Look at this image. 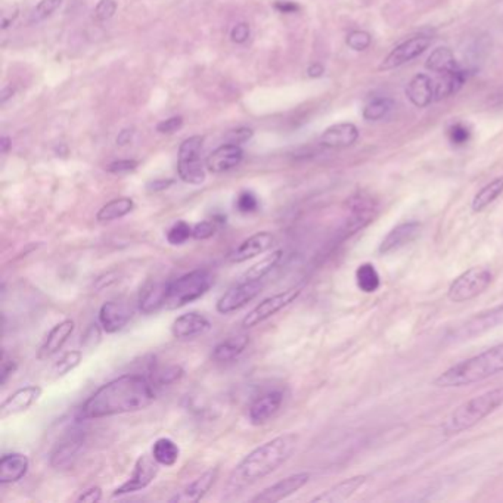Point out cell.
I'll use <instances>...</instances> for the list:
<instances>
[{
  "instance_id": "603a6c76",
  "label": "cell",
  "mask_w": 503,
  "mask_h": 503,
  "mask_svg": "<svg viewBox=\"0 0 503 503\" xmlns=\"http://www.w3.org/2000/svg\"><path fill=\"white\" fill-rule=\"evenodd\" d=\"M420 232V225L418 221H405L388 232V235L382 239L378 248L381 254H391L400 248L409 245L418 238Z\"/></svg>"
},
{
  "instance_id": "c3c4849f",
  "label": "cell",
  "mask_w": 503,
  "mask_h": 503,
  "mask_svg": "<svg viewBox=\"0 0 503 503\" xmlns=\"http://www.w3.org/2000/svg\"><path fill=\"white\" fill-rule=\"evenodd\" d=\"M137 164L139 163L136 159H118L108 166V171L112 174H126L134 171L137 169Z\"/></svg>"
},
{
  "instance_id": "91938a15",
  "label": "cell",
  "mask_w": 503,
  "mask_h": 503,
  "mask_svg": "<svg viewBox=\"0 0 503 503\" xmlns=\"http://www.w3.org/2000/svg\"><path fill=\"white\" fill-rule=\"evenodd\" d=\"M324 73H325V68H324V65H320V64H313V65H310L309 70H307V74H309L310 77H313V78L320 77Z\"/></svg>"
},
{
  "instance_id": "60d3db41",
  "label": "cell",
  "mask_w": 503,
  "mask_h": 503,
  "mask_svg": "<svg viewBox=\"0 0 503 503\" xmlns=\"http://www.w3.org/2000/svg\"><path fill=\"white\" fill-rule=\"evenodd\" d=\"M391 108H393V102L390 99L379 97L366 105V108L364 110V117L365 120H369V122H378V120L384 118Z\"/></svg>"
},
{
  "instance_id": "bcb514c9",
  "label": "cell",
  "mask_w": 503,
  "mask_h": 503,
  "mask_svg": "<svg viewBox=\"0 0 503 503\" xmlns=\"http://www.w3.org/2000/svg\"><path fill=\"white\" fill-rule=\"evenodd\" d=\"M471 137V132L470 129L465 126V125H462V123H455L450 126L449 129V139H450V142L453 145H465L468 140Z\"/></svg>"
},
{
  "instance_id": "6da1fadb",
  "label": "cell",
  "mask_w": 503,
  "mask_h": 503,
  "mask_svg": "<svg viewBox=\"0 0 503 503\" xmlns=\"http://www.w3.org/2000/svg\"><path fill=\"white\" fill-rule=\"evenodd\" d=\"M157 394L149 376L126 374L99 387L83 403V419H100L144 411L154 403Z\"/></svg>"
},
{
  "instance_id": "7dc6e473",
  "label": "cell",
  "mask_w": 503,
  "mask_h": 503,
  "mask_svg": "<svg viewBox=\"0 0 503 503\" xmlns=\"http://www.w3.org/2000/svg\"><path fill=\"white\" fill-rule=\"evenodd\" d=\"M115 11H117L115 0H100V2L96 5L95 15L99 21H108V19L114 16Z\"/></svg>"
},
{
  "instance_id": "f5cc1de1",
  "label": "cell",
  "mask_w": 503,
  "mask_h": 503,
  "mask_svg": "<svg viewBox=\"0 0 503 503\" xmlns=\"http://www.w3.org/2000/svg\"><path fill=\"white\" fill-rule=\"evenodd\" d=\"M15 371H16L15 360L8 359L6 353L4 351V356H2V374H0V384L5 386L6 382H8V379L14 375Z\"/></svg>"
},
{
  "instance_id": "9a60e30c",
  "label": "cell",
  "mask_w": 503,
  "mask_h": 503,
  "mask_svg": "<svg viewBox=\"0 0 503 503\" xmlns=\"http://www.w3.org/2000/svg\"><path fill=\"white\" fill-rule=\"evenodd\" d=\"M309 481H310L309 472L292 474L290 477H285L284 480H279L277 482H275V485L266 487L263 492H260L257 496L253 497V502H260V503L280 502L303 489Z\"/></svg>"
},
{
  "instance_id": "7bdbcfd3",
  "label": "cell",
  "mask_w": 503,
  "mask_h": 503,
  "mask_svg": "<svg viewBox=\"0 0 503 503\" xmlns=\"http://www.w3.org/2000/svg\"><path fill=\"white\" fill-rule=\"evenodd\" d=\"M236 208L239 213L250 214L258 210V199L251 191H243L236 198Z\"/></svg>"
},
{
  "instance_id": "d6986e66",
  "label": "cell",
  "mask_w": 503,
  "mask_h": 503,
  "mask_svg": "<svg viewBox=\"0 0 503 503\" xmlns=\"http://www.w3.org/2000/svg\"><path fill=\"white\" fill-rule=\"evenodd\" d=\"M169 287L170 280H149L147 282L139 292V310L145 314H151L166 307Z\"/></svg>"
},
{
  "instance_id": "d590c367",
  "label": "cell",
  "mask_w": 503,
  "mask_h": 503,
  "mask_svg": "<svg viewBox=\"0 0 503 503\" xmlns=\"http://www.w3.org/2000/svg\"><path fill=\"white\" fill-rule=\"evenodd\" d=\"M356 282L360 291L371 294L378 291V288L381 287V277L374 265L364 263L356 270Z\"/></svg>"
},
{
  "instance_id": "52a82bcc",
  "label": "cell",
  "mask_w": 503,
  "mask_h": 503,
  "mask_svg": "<svg viewBox=\"0 0 503 503\" xmlns=\"http://www.w3.org/2000/svg\"><path fill=\"white\" fill-rule=\"evenodd\" d=\"M204 139L201 136H192L184 140L179 148L177 174L189 185H201L206 182L207 173L203 161H201V149H203Z\"/></svg>"
},
{
  "instance_id": "680465c9",
  "label": "cell",
  "mask_w": 503,
  "mask_h": 503,
  "mask_svg": "<svg viewBox=\"0 0 503 503\" xmlns=\"http://www.w3.org/2000/svg\"><path fill=\"white\" fill-rule=\"evenodd\" d=\"M133 134H134V130L133 129H125L120 132V134L117 136V144L118 145H127L132 142V139H133Z\"/></svg>"
},
{
  "instance_id": "f546056e",
  "label": "cell",
  "mask_w": 503,
  "mask_h": 503,
  "mask_svg": "<svg viewBox=\"0 0 503 503\" xmlns=\"http://www.w3.org/2000/svg\"><path fill=\"white\" fill-rule=\"evenodd\" d=\"M406 95L411 102L418 108H425L434 100L433 80L427 74L415 75L406 88Z\"/></svg>"
},
{
  "instance_id": "6f0895ef",
  "label": "cell",
  "mask_w": 503,
  "mask_h": 503,
  "mask_svg": "<svg viewBox=\"0 0 503 503\" xmlns=\"http://www.w3.org/2000/svg\"><path fill=\"white\" fill-rule=\"evenodd\" d=\"M275 9H277L280 14H294L300 9V6L294 2H288V0H279L275 4Z\"/></svg>"
},
{
  "instance_id": "277c9868",
  "label": "cell",
  "mask_w": 503,
  "mask_h": 503,
  "mask_svg": "<svg viewBox=\"0 0 503 503\" xmlns=\"http://www.w3.org/2000/svg\"><path fill=\"white\" fill-rule=\"evenodd\" d=\"M503 406V386L475 396L457 406L445 420L441 430L446 435H456L475 427L482 419Z\"/></svg>"
},
{
  "instance_id": "db71d44e",
  "label": "cell",
  "mask_w": 503,
  "mask_h": 503,
  "mask_svg": "<svg viewBox=\"0 0 503 503\" xmlns=\"http://www.w3.org/2000/svg\"><path fill=\"white\" fill-rule=\"evenodd\" d=\"M77 500L78 502H88V503L100 502V500H102V489L97 487V486L89 487L88 490L82 492V494L77 497Z\"/></svg>"
},
{
  "instance_id": "7a4b0ae2",
  "label": "cell",
  "mask_w": 503,
  "mask_h": 503,
  "mask_svg": "<svg viewBox=\"0 0 503 503\" xmlns=\"http://www.w3.org/2000/svg\"><path fill=\"white\" fill-rule=\"evenodd\" d=\"M297 443L298 435L287 433L260 445L235 467L229 485L235 489L247 487L269 477L292 456Z\"/></svg>"
},
{
  "instance_id": "8d00e7d4",
  "label": "cell",
  "mask_w": 503,
  "mask_h": 503,
  "mask_svg": "<svg viewBox=\"0 0 503 503\" xmlns=\"http://www.w3.org/2000/svg\"><path fill=\"white\" fill-rule=\"evenodd\" d=\"M284 251L276 250L272 254L266 255L263 260H260L258 263H255L253 268H250L243 279H254V280H263L265 276H268L277 265L280 258H282Z\"/></svg>"
},
{
  "instance_id": "5bb4252c",
  "label": "cell",
  "mask_w": 503,
  "mask_h": 503,
  "mask_svg": "<svg viewBox=\"0 0 503 503\" xmlns=\"http://www.w3.org/2000/svg\"><path fill=\"white\" fill-rule=\"evenodd\" d=\"M431 42H433V38L428 36H416V37L406 40V42L398 45L396 49H393L387 55V58L379 65V70L387 71V70L401 67L406 63H411L412 59L424 53L430 48Z\"/></svg>"
},
{
  "instance_id": "f6af8a7d",
  "label": "cell",
  "mask_w": 503,
  "mask_h": 503,
  "mask_svg": "<svg viewBox=\"0 0 503 503\" xmlns=\"http://www.w3.org/2000/svg\"><path fill=\"white\" fill-rule=\"evenodd\" d=\"M371 45V34L366 31H351L347 36V46L353 51H365Z\"/></svg>"
},
{
  "instance_id": "ee69618b",
  "label": "cell",
  "mask_w": 503,
  "mask_h": 503,
  "mask_svg": "<svg viewBox=\"0 0 503 503\" xmlns=\"http://www.w3.org/2000/svg\"><path fill=\"white\" fill-rule=\"evenodd\" d=\"M216 231H217L216 220H203L195 226H192V238L196 240H206L213 238L216 235Z\"/></svg>"
},
{
  "instance_id": "4dcf8cb0",
  "label": "cell",
  "mask_w": 503,
  "mask_h": 503,
  "mask_svg": "<svg viewBox=\"0 0 503 503\" xmlns=\"http://www.w3.org/2000/svg\"><path fill=\"white\" fill-rule=\"evenodd\" d=\"M465 82H467V71L460 68L441 74L437 85L434 86V99L441 100L452 95H456L462 89V86L465 85Z\"/></svg>"
},
{
  "instance_id": "7402d4cb",
  "label": "cell",
  "mask_w": 503,
  "mask_h": 503,
  "mask_svg": "<svg viewBox=\"0 0 503 503\" xmlns=\"http://www.w3.org/2000/svg\"><path fill=\"white\" fill-rule=\"evenodd\" d=\"M218 477V468H211L206 471L204 474H201L198 478L194 481L188 482V485L177 492L170 502L173 503H189V502H199L206 497V494L210 492V489L214 486V482Z\"/></svg>"
},
{
  "instance_id": "44dd1931",
  "label": "cell",
  "mask_w": 503,
  "mask_h": 503,
  "mask_svg": "<svg viewBox=\"0 0 503 503\" xmlns=\"http://www.w3.org/2000/svg\"><path fill=\"white\" fill-rule=\"evenodd\" d=\"M210 320L201 313L189 312L174 319L171 334L176 339H192L210 331Z\"/></svg>"
},
{
  "instance_id": "b9f144b4",
  "label": "cell",
  "mask_w": 503,
  "mask_h": 503,
  "mask_svg": "<svg viewBox=\"0 0 503 503\" xmlns=\"http://www.w3.org/2000/svg\"><path fill=\"white\" fill-rule=\"evenodd\" d=\"M63 0H40L38 5L33 9L30 15V23L37 24L40 21H43L48 16H51L59 6H61Z\"/></svg>"
},
{
  "instance_id": "d6a6232c",
  "label": "cell",
  "mask_w": 503,
  "mask_h": 503,
  "mask_svg": "<svg viewBox=\"0 0 503 503\" xmlns=\"http://www.w3.org/2000/svg\"><path fill=\"white\" fill-rule=\"evenodd\" d=\"M151 455L159 467H173L179 460L180 449L171 438L161 437L154 443Z\"/></svg>"
},
{
  "instance_id": "30bf717a",
  "label": "cell",
  "mask_w": 503,
  "mask_h": 503,
  "mask_svg": "<svg viewBox=\"0 0 503 503\" xmlns=\"http://www.w3.org/2000/svg\"><path fill=\"white\" fill-rule=\"evenodd\" d=\"M500 324H503V305L486 312H481L474 317L468 319L465 324L459 325L456 329H453L449 334V339L450 341L472 339L474 337L485 334Z\"/></svg>"
},
{
  "instance_id": "6125c7cd",
  "label": "cell",
  "mask_w": 503,
  "mask_h": 503,
  "mask_svg": "<svg viewBox=\"0 0 503 503\" xmlns=\"http://www.w3.org/2000/svg\"><path fill=\"white\" fill-rule=\"evenodd\" d=\"M12 95H14V89H12V86L5 88V89L2 90V97H0V100H2V104H5L6 100H8Z\"/></svg>"
},
{
  "instance_id": "4316f807",
  "label": "cell",
  "mask_w": 503,
  "mask_h": 503,
  "mask_svg": "<svg viewBox=\"0 0 503 503\" xmlns=\"http://www.w3.org/2000/svg\"><path fill=\"white\" fill-rule=\"evenodd\" d=\"M30 468V460L23 453H8L0 459V485H14L23 480Z\"/></svg>"
},
{
  "instance_id": "74e56055",
  "label": "cell",
  "mask_w": 503,
  "mask_h": 503,
  "mask_svg": "<svg viewBox=\"0 0 503 503\" xmlns=\"http://www.w3.org/2000/svg\"><path fill=\"white\" fill-rule=\"evenodd\" d=\"M83 360V351L82 350H71L67 351L63 357H59L53 366H52V374L56 378L65 376L67 374H70L71 371H74L80 364H82Z\"/></svg>"
},
{
  "instance_id": "f1b7e54d",
  "label": "cell",
  "mask_w": 503,
  "mask_h": 503,
  "mask_svg": "<svg viewBox=\"0 0 503 503\" xmlns=\"http://www.w3.org/2000/svg\"><path fill=\"white\" fill-rule=\"evenodd\" d=\"M250 346V337L245 334L229 337L214 347L213 350V359L218 364H229V361H235L243 356V353L247 350Z\"/></svg>"
},
{
  "instance_id": "cb8c5ba5",
  "label": "cell",
  "mask_w": 503,
  "mask_h": 503,
  "mask_svg": "<svg viewBox=\"0 0 503 503\" xmlns=\"http://www.w3.org/2000/svg\"><path fill=\"white\" fill-rule=\"evenodd\" d=\"M74 329H75L74 320L65 319L63 322H59V324H56L46 335L43 344L40 346V349H38L37 357L38 359H49V357L55 356L56 353L61 351L63 347L67 344V341L71 338Z\"/></svg>"
},
{
  "instance_id": "ac0fdd59",
  "label": "cell",
  "mask_w": 503,
  "mask_h": 503,
  "mask_svg": "<svg viewBox=\"0 0 503 503\" xmlns=\"http://www.w3.org/2000/svg\"><path fill=\"white\" fill-rule=\"evenodd\" d=\"M284 401L282 391H268L253 400L248 408V419L253 425H263L280 409Z\"/></svg>"
},
{
  "instance_id": "8992f818",
  "label": "cell",
  "mask_w": 503,
  "mask_h": 503,
  "mask_svg": "<svg viewBox=\"0 0 503 503\" xmlns=\"http://www.w3.org/2000/svg\"><path fill=\"white\" fill-rule=\"evenodd\" d=\"M493 282L490 269L475 266L459 275L448 290V297L453 303H465L485 292Z\"/></svg>"
},
{
  "instance_id": "83f0119b",
  "label": "cell",
  "mask_w": 503,
  "mask_h": 503,
  "mask_svg": "<svg viewBox=\"0 0 503 503\" xmlns=\"http://www.w3.org/2000/svg\"><path fill=\"white\" fill-rule=\"evenodd\" d=\"M359 139V130L354 125L351 123H339L335 125L324 132V134L320 136V145H324L327 148L332 149H339V148H347L356 144V140Z\"/></svg>"
},
{
  "instance_id": "f907efd6",
  "label": "cell",
  "mask_w": 503,
  "mask_h": 503,
  "mask_svg": "<svg viewBox=\"0 0 503 503\" xmlns=\"http://www.w3.org/2000/svg\"><path fill=\"white\" fill-rule=\"evenodd\" d=\"M253 137V130L251 129H236V130H231L226 134V140L228 144H235V145H240L245 144L247 140H250Z\"/></svg>"
},
{
  "instance_id": "484cf974",
  "label": "cell",
  "mask_w": 503,
  "mask_h": 503,
  "mask_svg": "<svg viewBox=\"0 0 503 503\" xmlns=\"http://www.w3.org/2000/svg\"><path fill=\"white\" fill-rule=\"evenodd\" d=\"M368 481L366 475H354L350 478H346L343 481L337 482L335 486L331 489L322 492L316 497L312 499V502H322V503H339L349 500L361 486Z\"/></svg>"
},
{
  "instance_id": "ba28073f",
  "label": "cell",
  "mask_w": 503,
  "mask_h": 503,
  "mask_svg": "<svg viewBox=\"0 0 503 503\" xmlns=\"http://www.w3.org/2000/svg\"><path fill=\"white\" fill-rule=\"evenodd\" d=\"M301 292H303V287L297 285L282 292L270 295L263 301H260V303L251 312H248V314L243 319V328L248 329L263 324L265 320L270 319L272 316H275L276 313H279L280 310L294 303Z\"/></svg>"
},
{
  "instance_id": "2e32d148",
  "label": "cell",
  "mask_w": 503,
  "mask_h": 503,
  "mask_svg": "<svg viewBox=\"0 0 503 503\" xmlns=\"http://www.w3.org/2000/svg\"><path fill=\"white\" fill-rule=\"evenodd\" d=\"M134 312L127 303L122 301H107L99 309V325L107 334H117L127 327Z\"/></svg>"
},
{
  "instance_id": "94428289",
  "label": "cell",
  "mask_w": 503,
  "mask_h": 503,
  "mask_svg": "<svg viewBox=\"0 0 503 503\" xmlns=\"http://www.w3.org/2000/svg\"><path fill=\"white\" fill-rule=\"evenodd\" d=\"M11 145H12V144H11V139H9L8 136H4L2 140H0V148H2V152H4V154H8Z\"/></svg>"
},
{
  "instance_id": "e0dca14e",
  "label": "cell",
  "mask_w": 503,
  "mask_h": 503,
  "mask_svg": "<svg viewBox=\"0 0 503 503\" xmlns=\"http://www.w3.org/2000/svg\"><path fill=\"white\" fill-rule=\"evenodd\" d=\"M275 245V236L273 233L263 231L257 232L243 240L231 254H229V261L231 263H244L247 260H251L254 257H258L261 254L268 253L272 247Z\"/></svg>"
},
{
  "instance_id": "3957f363",
  "label": "cell",
  "mask_w": 503,
  "mask_h": 503,
  "mask_svg": "<svg viewBox=\"0 0 503 503\" xmlns=\"http://www.w3.org/2000/svg\"><path fill=\"white\" fill-rule=\"evenodd\" d=\"M500 372H503V343L467 360H462L441 372L434 379V386L441 388L465 387L492 378Z\"/></svg>"
},
{
  "instance_id": "681fc988",
  "label": "cell",
  "mask_w": 503,
  "mask_h": 503,
  "mask_svg": "<svg viewBox=\"0 0 503 503\" xmlns=\"http://www.w3.org/2000/svg\"><path fill=\"white\" fill-rule=\"evenodd\" d=\"M182 126H184V118L182 117H171V118L164 120V122H161L157 126V132L163 133V134H171V133L177 132Z\"/></svg>"
},
{
  "instance_id": "9c48e42d",
  "label": "cell",
  "mask_w": 503,
  "mask_h": 503,
  "mask_svg": "<svg viewBox=\"0 0 503 503\" xmlns=\"http://www.w3.org/2000/svg\"><path fill=\"white\" fill-rule=\"evenodd\" d=\"M263 290V282L254 279H243L221 295L216 305L220 314H231L245 307Z\"/></svg>"
},
{
  "instance_id": "8fae6325",
  "label": "cell",
  "mask_w": 503,
  "mask_h": 503,
  "mask_svg": "<svg viewBox=\"0 0 503 503\" xmlns=\"http://www.w3.org/2000/svg\"><path fill=\"white\" fill-rule=\"evenodd\" d=\"M349 210L350 213L343 228L344 238L354 235L374 221L378 211V204L371 195L360 192L350 199Z\"/></svg>"
},
{
  "instance_id": "ab89813d",
  "label": "cell",
  "mask_w": 503,
  "mask_h": 503,
  "mask_svg": "<svg viewBox=\"0 0 503 503\" xmlns=\"http://www.w3.org/2000/svg\"><path fill=\"white\" fill-rule=\"evenodd\" d=\"M192 238V226L184 220H179L167 231L166 239L170 245H184Z\"/></svg>"
},
{
  "instance_id": "4fadbf2b",
  "label": "cell",
  "mask_w": 503,
  "mask_h": 503,
  "mask_svg": "<svg viewBox=\"0 0 503 503\" xmlns=\"http://www.w3.org/2000/svg\"><path fill=\"white\" fill-rule=\"evenodd\" d=\"M85 443H86V437L83 431H78V430L71 431L61 441H59L56 448L53 449L51 455V465L59 471L71 470L75 465L80 455H82Z\"/></svg>"
},
{
  "instance_id": "5b68a950",
  "label": "cell",
  "mask_w": 503,
  "mask_h": 503,
  "mask_svg": "<svg viewBox=\"0 0 503 503\" xmlns=\"http://www.w3.org/2000/svg\"><path fill=\"white\" fill-rule=\"evenodd\" d=\"M213 282L214 279L211 273L204 269H196L174 280H170L166 309L176 310L185 307L189 303H194V301L208 292Z\"/></svg>"
},
{
  "instance_id": "ffe728a7",
  "label": "cell",
  "mask_w": 503,
  "mask_h": 503,
  "mask_svg": "<svg viewBox=\"0 0 503 503\" xmlns=\"http://www.w3.org/2000/svg\"><path fill=\"white\" fill-rule=\"evenodd\" d=\"M243 158H244L243 148L235 144H225L218 147L207 157L206 167L210 173L221 174L238 167Z\"/></svg>"
},
{
  "instance_id": "11a10c76",
  "label": "cell",
  "mask_w": 503,
  "mask_h": 503,
  "mask_svg": "<svg viewBox=\"0 0 503 503\" xmlns=\"http://www.w3.org/2000/svg\"><path fill=\"white\" fill-rule=\"evenodd\" d=\"M173 184H174L173 179H155L147 185V189L151 192H161L169 189Z\"/></svg>"
},
{
  "instance_id": "836d02e7",
  "label": "cell",
  "mask_w": 503,
  "mask_h": 503,
  "mask_svg": "<svg viewBox=\"0 0 503 503\" xmlns=\"http://www.w3.org/2000/svg\"><path fill=\"white\" fill-rule=\"evenodd\" d=\"M502 194H503V176L496 177L490 184H487L485 188L480 189L475 194L471 204L472 211L480 213L482 210H486Z\"/></svg>"
},
{
  "instance_id": "f35d334b",
  "label": "cell",
  "mask_w": 503,
  "mask_h": 503,
  "mask_svg": "<svg viewBox=\"0 0 503 503\" xmlns=\"http://www.w3.org/2000/svg\"><path fill=\"white\" fill-rule=\"evenodd\" d=\"M184 369L179 365H170L166 368H158L154 369L151 374V381L154 382L155 387H163V386H170L173 382L179 381L184 376Z\"/></svg>"
},
{
  "instance_id": "816d5d0a",
  "label": "cell",
  "mask_w": 503,
  "mask_h": 503,
  "mask_svg": "<svg viewBox=\"0 0 503 503\" xmlns=\"http://www.w3.org/2000/svg\"><path fill=\"white\" fill-rule=\"evenodd\" d=\"M250 26L247 23H239L236 24L232 31H231V37H232V42L238 43V45H243L245 43L247 40L250 38Z\"/></svg>"
},
{
  "instance_id": "d4e9b609",
  "label": "cell",
  "mask_w": 503,
  "mask_h": 503,
  "mask_svg": "<svg viewBox=\"0 0 503 503\" xmlns=\"http://www.w3.org/2000/svg\"><path fill=\"white\" fill-rule=\"evenodd\" d=\"M42 387L38 386H27L16 390L4 401L2 406H0L2 418H8L28 411L40 398V396H42Z\"/></svg>"
},
{
  "instance_id": "7c38bea8",
  "label": "cell",
  "mask_w": 503,
  "mask_h": 503,
  "mask_svg": "<svg viewBox=\"0 0 503 503\" xmlns=\"http://www.w3.org/2000/svg\"><path fill=\"white\" fill-rule=\"evenodd\" d=\"M158 471H159V465L157 464V460L152 457V455L151 456L149 455L139 456V459L136 460V464H134L132 475L129 477V480L126 482H123L122 486L114 490L112 496L120 497V496L130 494V493L147 489L155 480V477L158 475Z\"/></svg>"
},
{
  "instance_id": "e575fe53",
  "label": "cell",
  "mask_w": 503,
  "mask_h": 503,
  "mask_svg": "<svg viewBox=\"0 0 503 503\" xmlns=\"http://www.w3.org/2000/svg\"><path fill=\"white\" fill-rule=\"evenodd\" d=\"M425 67L434 73L445 74L457 70L453 52L449 48H437L428 58Z\"/></svg>"
},
{
  "instance_id": "1f68e13d",
  "label": "cell",
  "mask_w": 503,
  "mask_h": 503,
  "mask_svg": "<svg viewBox=\"0 0 503 503\" xmlns=\"http://www.w3.org/2000/svg\"><path fill=\"white\" fill-rule=\"evenodd\" d=\"M134 208V201L127 196H122L110 201L96 214V220L99 223H107V221H114L123 218L130 214Z\"/></svg>"
},
{
  "instance_id": "9f6ffc18",
  "label": "cell",
  "mask_w": 503,
  "mask_h": 503,
  "mask_svg": "<svg viewBox=\"0 0 503 503\" xmlns=\"http://www.w3.org/2000/svg\"><path fill=\"white\" fill-rule=\"evenodd\" d=\"M18 12H19L18 6L14 5V6H9V8L2 14V27H4V30L8 28V27L15 21V18L18 16Z\"/></svg>"
}]
</instances>
